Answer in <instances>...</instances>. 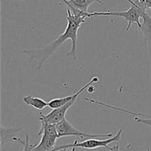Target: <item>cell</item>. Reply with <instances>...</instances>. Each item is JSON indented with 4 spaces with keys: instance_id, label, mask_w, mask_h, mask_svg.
Instances as JSON below:
<instances>
[{
    "instance_id": "cell-11",
    "label": "cell",
    "mask_w": 151,
    "mask_h": 151,
    "mask_svg": "<svg viewBox=\"0 0 151 151\" xmlns=\"http://www.w3.org/2000/svg\"><path fill=\"white\" fill-rule=\"evenodd\" d=\"M135 3L138 5L145 8L146 10L147 9H150L151 10V0H136Z\"/></svg>"
},
{
    "instance_id": "cell-5",
    "label": "cell",
    "mask_w": 151,
    "mask_h": 151,
    "mask_svg": "<svg viewBox=\"0 0 151 151\" xmlns=\"http://www.w3.org/2000/svg\"><path fill=\"white\" fill-rule=\"evenodd\" d=\"M56 128H57L58 137H77L78 138L81 139L83 140L88 139L91 138H100V137H111L113 134L111 133L106 134H86V133L81 132L78 131L76 128H74L67 120L66 118L62 119L60 122L56 124Z\"/></svg>"
},
{
    "instance_id": "cell-6",
    "label": "cell",
    "mask_w": 151,
    "mask_h": 151,
    "mask_svg": "<svg viewBox=\"0 0 151 151\" xmlns=\"http://www.w3.org/2000/svg\"><path fill=\"white\" fill-rule=\"evenodd\" d=\"M75 15H84L88 13V9L93 3L104 4L101 0H60Z\"/></svg>"
},
{
    "instance_id": "cell-12",
    "label": "cell",
    "mask_w": 151,
    "mask_h": 151,
    "mask_svg": "<svg viewBox=\"0 0 151 151\" xmlns=\"http://www.w3.org/2000/svg\"><path fill=\"white\" fill-rule=\"evenodd\" d=\"M107 149L110 151H119V145H114L112 147H108Z\"/></svg>"
},
{
    "instance_id": "cell-14",
    "label": "cell",
    "mask_w": 151,
    "mask_h": 151,
    "mask_svg": "<svg viewBox=\"0 0 151 151\" xmlns=\"http://www.w3.org/2000/svg\"><path fill=\"white\" fill-rule=\"evenodd\" d=\"M150 54H151V52H150Z\"/></svg>"
},
{
    "instance_id": "cell-7",
    "label": "cell",
    "mask_w": 151,
    "mask_h": 151,
    "mask_svg": "<svg viewBox=\"0 0 151 151\" xmlns=\"http://www.w3.org/2000/svg\"><path fill=\"white\" fill-rule=\"evenodd\" d=\"M142 19V23H141L142 25L139 29L144 37L145 41L148 42L151 41V16L148 13L145 12Z\"/></svg>"
},
{
    "instance_id": "cell-2",
    "label": "cell",
    "mask_w": 151,
    "mask_h": 151,
    "mask_svg": "<svg viewBox=\"0 0 151 151\" xmlns=\"http://www.w3.org/2000/svg\"><path fill=\"white\" fill-rule=\"evenodd\" d=\"M131 4V7L128 10L124 11L112 12L108 10L106 12L96 11L88 13V17H99V16H116V17L123 18L128 24L126 27V31H128L133 24H137L139 28L141 27L140 19L142 17L143 14L146 12V9L136 4L135 1L132 0H127Z\"/></svg>"
},
{
    "instance_id": "cell-10",
    "label": "cell",
    "mask_w": 151,
    "mask_h": 151,
    "mask_svg": "<svg viewBox=\"0 0 151 151\" xmlns=\"http://www.w3.org/2000/svg\"><path fill=\"white\" fill-rule=\"evenodd\" d=\"M134 119L137 122V123L144 124V125H148V126L151 127V116H147V117L145 118H142V117L136 116V117H134Z\"/></svg>"
},
{
    "instance_id": "cell-1",
    "label": "cell",
    "mask_w": 151,
    "mask_h": 151,
    "mask_svg": "<svg viewBox=\"0 0 151 151\" xmlns=\"http://www.w3.org/2000/svg\"><path fill=\"white\" fill-rule=\"evenodd\" d=\"M88 13L85 15H75L67 8V26L64 32L59 35L55 41L51 44L33 50H24L22 52L26 54L30 58L37 61V66L35 71H39L43 67L45 62L50 58L53 53L68 40L72 41V49L66 54V56L72 57L75 60L77 59V38H78V32L83 24L86 23L85 19L88 17Z\"/></svg>"
},
{
    "instance_id": "cell-13",
    "label": "cell",
    "mask_w": 151,
    "mask_h": 151,
    "mask_svg": "<svg viewBox=\"0 0 151 151\" xmlns=\"http://www.w3.org/2000/svg\"><path fill=\"white\" fill-rule=\"evenodd\" d=\"M88 88H90V89H91V90H89V91H89V92H90V93H92V92H93V91H94V88H93V86H89V87H88Z\"/></svg>"
},
{
    "instance_id": "cell-8",
    "label": "cell",
    "mask_w": 151,
    "mask_h": 151,
    "mask_svg": "<svg viewBox=\"0 0 151 151\" xmlns=\"http://www.w3.org/2000/svg\"><path fill=\"white\" fill-rule=\"evenodd\" d=\"M24 103L26 105L35 108L37 110H43L47 106H48V103L44 101L43 99L40 97H32V96H27L23 98Z\"/></svg>"
},
{
    "instance_id": "cell-9",
    "label": "cell",
    "mask_w": 151,
    "mask_h": 151,
    "mask_svg": "<svg viewBox=\"0 0 151 151\" xmlns=\"http://www.w3.org/2000/svg\"><path fill=\"white\" fill-rule=\"evenodd\" d=\"M15 141L19 142L20 143H22L24 146V150L22 151H31V147H32V145H30L29 143V134L27 132H25V140H22V139H17L13 137V139Z\"/></svg>"
},
{
    "instance_id": "cell-3",
    "label": "cell",
    "mask_w": 151,
    "mask_h": 151,
    "mask_svg": "<svg viewBox=\"0 0 151 151\" xmlns=\"http://www.w3.org/2000/svg\"><path fill=\"white\" fill-rule=\"evenodd\" d=\"M41 127L38 132V136H41L39 143L32 145L31 151H52L55 148L58 137L56 125L41 121Z\"/></svg>"
},
{
    "instance_id": "cell-4",
    "label": "cell",
    "mask_w": 151,
    "mask_h": 151,
    "mask_svg": "<svg viewBox=\"0 0 151 151\" xmlns=\"http://www.w3.org/2000/svg\"><path fill=\"white\" fill-rule=\"evenodd\" d=\"M122 134V128H120L116 135L114 137H110L109 139L104 140H100L97 139V138H91L86 139L84 141L78 142V140H75L74 143L72 144H68L65 145L58 146V147H55L52 151H59L62 150H66V149H70L72 147H81V148H85V149H96L99 148V147H106L107 148L109 147V145L111 144L114 142H117L120 140L121 136Z\"/></svg>"
}]
</instances>
